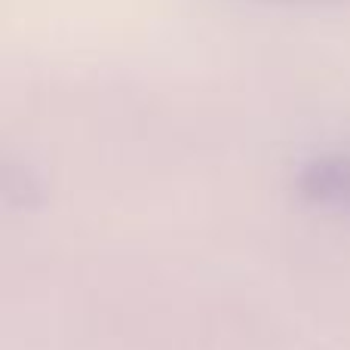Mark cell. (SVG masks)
Masks as SVG:
<instances>
[{
    "label": "cell",
    "instance_id": "cell-1",
    "mask_svg": "<svg viewBox=\"0 0 350 350\" xmlns=\"http://www.w3.org/2000/svg\"><path fill=\"white\" fill-rule=\"evenodd\" d=\"M301 200L323 209H350V151L317 154L298 172Z\"/></svg>",
    "mask_w": 350,
    "mask_h": 350
},
{
    "label": "cell",
    "instance_id": "cell-2",
    "mask_svg": "<svg viewBox=\"0 0 350 350\" xmlns=\"http://www.w3.org/2000/svg\"><path fill=\"white\" fill-rule=\"evenodd\" d=\"M271 3H298V6H335V3H350V0H271Z\"/></svg>",
    "mask_w": 350,
    "mask_h": 350
}]
</instances>
